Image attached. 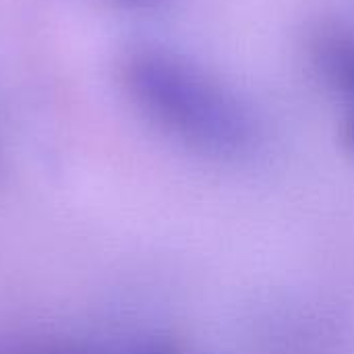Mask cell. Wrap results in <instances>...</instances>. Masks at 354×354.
Masks as SVG:
<instances>
[{
	"label": "cell",
	"instance_id": "obj_1",
	"mask_svg": "<svg viewBox=\"0 0 354 354\" xmlns=\"http://www.w3.org/2000/svg\"><path fill=\"white\" fill-rule=\"evenodd\" d=\"M133 110L174 143L214 160H239L257 145V118L247 100L193 56L135 44L116 64Z\"/></svg>",
	"mask_w": 354,
	"mask_h": 354
},
{
	"label": "cell",
	"instance_id": "obj_2",
	"mask_svg": "<svg viewBox=\"0 0 354 354\" xmlns=\"http://www.w3.org/2000/svg\"><path fill=\"white\" fill-rule=\"evenodd\" d=\"M309 60L340 108V124L346 147L354 153V27L322 23L309 35Z\"/></svg>",
	"mask_w": 354,
	"mask_h": 354
},
{
	"label": "cell",
	"instance_id": "obj_3",
	"mask_svg": "<svg viewBox=\"0 0 354 354\" xmlns=\"http://www.w3.org/2000/svg\"><path fill=\"white\" fill-rule=\"evenodd\" d=\"M108 10H118V12H156L166 8L172 0H83Z\"/></svg>",
	"mask_w": 354,
	"mask_h": 354
}]
</instances>
